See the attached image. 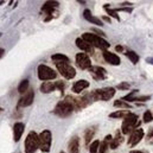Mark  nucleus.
<instances>
[{"instance_id": "f257e3e1", "label": "nucleus", "mask_w": 153, "mask_h": 153, "mask_svg": "<svg viewBox=\"0 0 153 153\" xmlns=\"http://www.w3.org/2000/svg\"><path fill=\"white\" fill-rule=\"evenodd\" d=\"M82 38L84 39L85 42H88L93 48H97V49L103 50V51L108 50L109 46H111V44L103 38V37H100V36H97L95 33H91V32L83 33L82 35Z\"/></svg>"}, {"instance_id": "f03ea898", "label": "nucleus", "mask_w": 153, "mask_h": 153, "mask_svg": "<svg viewBox=\"0 0 153 153\" xmlns=\"http://www.w3.org/2000/svg\"><path fill=\"white\" fill-rule=\"evenodd\" d=\"M138 120H139L138 115L129 113L123 119V122H122V126H121V133L126 135V134H131L133 131H135L137 126L139 125Z\"/></svg>"}, {"instance_id": "7ed1b4c3", "label": "nucleus", "mask_w": 153, "mask_h": 153, "mask_svg": "<svg viewBox=\"0 0 153 153\" xmlns=\"http://www.w3.org/2000/svg\"><path fill=\"white\" fill-rule=\"evenodd\" d=\"M94 101H109L115 94V88L106 87L102 89H96L90 93Z\"/></svg>"}, {"instance_id": "20e7f679", "label": "nucleus", "mask_w": 153, "mask_h": 153, "mask_svg": "<svg viewBox=\"0 0 153 153\" xmlns=\"http://www.w3.org/2000/svg\"><path fill=\"white\" fill-rule=\"evenodd\" d=\"M74 111H75L74 106L69 101H67L64 99V100L59 101L56 105V107L53 109V113L57 115V116H59V117H67V116H69V115L71 114Z\"/></svg>"}, {"instance_id": "39448f33", "label": "nucleus", "mask_w": 153, "mask_h": 153, "mask_svg": "<svg viewBox=\"0 0 153 153\" xmlns=\"http://www.w3.org/2000/svg\"><path fill=\"white\" fill-rule=\"evenodd\" d=\"M37 75H38V78L40 81L49 82V81H52L57 77V73L45 64H39L38 68H37Z\"/></svg>"}, {"instance_id": "423d86ee", "label": "nucleus", "mask_w": 153, "mask_h": 153, "mask_svg": "<svg viewBox=\"0 0 153 153\" xmlns=\"http://www.w3.org/2000/svg\"><path fill=\"white\" fill-rule=\"evenodd\" d=\"M39 135V149L44 153L50 152L51 150V143H52V134L49 129H44L40 132Z\"/></svg>"}, {"instance_id": "0eeeda50", "label": "nucleus", "mask_w": 153, "mask_h": 153, "mask_svg": "<svg viewBox=\"0 0 153 153\" xmlns=\"http://www.w3.org/2000/svg\"><path fill=\"white\" fill-rule=\"evenodd\" d=\"M39 149V135L36 132H30L25 139V153H35Z\"/></svg>"}, {"instance_id": "6e6552de", "label": "nucleus", "mask_w": 153, "mask_h": 153, "mask_svg": "<svg viewBox=\"0 0 153 153\" xmlns=\"http://www.w3.org/2000/svg\"><path fill=\"white\" fill-rule=\"evenodd\" d=\"M55 64H56V68L58 69L59 74L63 77L71 79L76 76V69L74 67H71L69 63H55Z\"/></svg>"}, {"instance_id": "1a4fd4ad", "label": "nucleus", "mask_w": 153, "mask_h": 153, "mask_svg": "<svg viewBox=\"0 0 153 153\" xmlns=\"http://www.w3.org/2000/svg\"><path fill=\"white\" fill-rule=\"evenodd\" d=\"M76 65L81 70H88L91 67V59L85 52H78L76 55Z\"/></svg>"}, {"instance_id": "9d476101", "label": "nucleus", "mask_w": 153, "mask_h": 153, "mask_svg": "<svg viewBox=\"0 0 153 153\" xmlns=\"http://www.w3.org/2000/svg\"><path fill=\"white\" fill-rule=\"evenodd\" d=\"M33 99H35V91L33 89H29L27 93L24 94V96L20 97V100L18 101V108H24V107H29L32 105L33 102Z\"/></svg>"}, {"instance_id": "9b49d317", "label": "nucleus", "mask_w": 153, "mask_h": 153, "mask_svg": "<svg viewBox=\"0 0 153 153\" xmlns=\"http://www.w3.org/2000/svg\"><path fill=\"white\" fill-rule=\"evenodd\" d=\"M143 138H144V129H143V128H138V129H135V131H133V132L131 133L129 139H128V141H127V145H128L129 147H133V146L138 145V144L141 141Z\"/></svg>"}, {"instance_id": "f8f14e48", "label": "nucleus", "mask_w": 153, "mask_h": 153, "mask_svg": "<svg viewBox=\"0 0 153 153\" xmlns=\"http://www.w3.org/2000/svg\"><path fill=\"white\" fill-rule=\"evenodd\" d=\"M58 1H46L43 6H42V13H46L48 17L45 19V22H49L52 18V13L56 11V8L58 7Z\"/></svg>"}, {"instance_id": "ddd939ff", "label": "nucleus", "mask_w": 153, "mask_h": 153, "mask_svg": "<svg viewBox=\"0 0 153 153\" xmlns=\"http://www.w3.org/2000/svg\"><path fill=\"white\" fill-rule=\"evenodd\" d=\"M88 70L91 74V76L94 77V79L96 81H103L107 77V71L102 67H90Z\"/></svg>"}, {"instance_id": "4468645a", "label": "nucleus", "mask_w": 153, "mask_h": 153, "mask_svg": "<svg viewBox=\"0 0 153 153\" xmlns=\"http://www.w3.org/2000/svg\"><path fill=\"white\" fill-rule=\"evenodd\" d=\"M25 131V125L23 122H16L13 126V139L16 143H18L22 139V135Z\"/></svg>"}, {"instance_id": "2eb2a0df", "label": "nucleus", "mask_w": 153, "mask_h": 153, "mask_svg": "<svg viewBox=\"0 0 153 153\" xmlns=\"http://www.w3.org/2000/svg\"><path fill=\"white\" fill-rule=\"evenodd\" d=\"M102 56H103L105 61H106L107 63L112 64V65H119V64H120V62H121V61H120V57H119V56H116L115 53L111 52V51H108V50L103 51Z\"/></svg>"}, {"instance_id": "dca6fc26", "label": "nucleus", "mask_w": 153, "mask_h": 153, "mask_svg": "<svg viewBox=\"0 0 153 153\" xmlns=\"http://www.w3.org/2000/svg\"><path fill=\"white\" fill-rule=\"evenodd\" d=\"M75 43H76L77 48L79 49V50H82L83 52H88V53H93L94 52V48L88 43V42H85L84 39L82 38V37H79V38H76V40H75Z\"/></svg>"}, {"instance_id": "f3484780", "label": "nucleus", "mask_w": 153, "mask_h": 153, "mask_svg": "<svg viewBox=\"0 0 153 153\" xmlns=\"http://www.w3.org/2000/svg\"><path fill=\"white\" fill-rule=\"evenodd\" d=\"M89 87V82L88 81H85V79H79V81H76L74 84H73V91L75 93V94H79V93H82L85 88H88Z\"/></svg>"}, {"instance_id": "a211bd4d", "label": "nucleus", "mask_w": 153, "mask_h": 153, "mask_svg": "<svg viewBox=\"0 0 153 153\" xmlns=\"http://www.w3.org/2000/svg\"><path fill=\"white\" fill-rule=\"evenodd\" d=\"M83 17H84L89 23H93V24L99 25V26H102V25H103V23H102L97 17H94V16L91 14L90 10H84V12H83Z\"/></svg>"}, {"instance_id": "6ab92c4d", "label": "nucleus", "mask_w": 153, "mask_h": 153, "mask_svg": "<svg viewBox=\"0 0 153 153\" xmlns=\"http://www.w3.org/2000/svg\"><path fill=\"white\" fill-rule=\"evenodd\" d=\"M39 89H40V91H42V93H44V94L52 93L53 90H56V82H52V81L43 82Z\"/></svg>"}, {"instance_id": "aec40b11", "label": "nucleus", "mask_w": 153, "mask_h": 153, "mask_svg": "<svg viewBox=\"0 0 153 153\" xmlns=\"http://www.w3.org/2000/svg\"><path fill=\"white\" fill-rule=\"evenodd\" d=\"M69 153H79V139L77 137H73L68 145Z\"/></svg>"}, {"instance_id": "412c9836", "label": "nucleus", "mask_w": 153, "mask_h": 153, "mask_svg": "<svg viewBox=\"0 0 153 153\" xmlns=\"http://www.w3.org/2000/svg\"><path fill=\"white\" fill-rule=\"evenodd\" d=\"M96 131H97V128H96L95 126L89 127L88 129H85V132H84V143H85V145H87V146L90 144V141H91V139L94 138V135H95Z\"/></svg>"}, {"instance_id": "4be33fe9", "label": "nucleus", "mask_w": 153, "mask_h": 153, "mask_svg": "<svg viewBox=\"0 0 153 153\" xmlns=\"http://www.w3.org/2000/svg\"><path fill=\"white\" fill-rule=\"evenodd\" d=\"M123 141V137L121 135V132L120 131H116V134H115V138L114 139H112V141H111V149H117L120 145H121V143Z\"/></svg>"}, {"instance_id": "5701e85b", "label": "nucleus", "mask_w": 153, "mask_h": 153, "mask_svg": "<svg viewBox=\"0 0 153 153\" xmlns=\"http://www.w3.org/2000/svg\"><path fill=\"white\" fill-rule=\"evenodd\" d=\"M51 59L53 63H69L70 64V59L69 57H67L63 53H55L51 56Z\"/></svg>"}, {"instance_id": "b1692460", "label": "nucleus", "mask_w": 153, "mask_h": 153, "mask_svg": "<svg viewBox=\"0 0 153 153\" xmlns=\"http://www.w3.org/2000/svg\"><path fill=\"white\" fill-rule=\"evenodd\" d=\"M29 88H30V82H29V79H23V81L19 83V85H18V91H19L20 94H25V93L29 91Z\"/></svg>"}, {"instance_id": "393cba45", "label": "nucleus", "mask_w": 153, "mask_h": 153, "mask_svg": "<svg viewBox=\"0 0 153 153\" xmlns=\"http://www.w3.org/2000/svg\"><path fill=\"white\" fill-rule=\"evenodd\" d=\"M126 56H127V58H128L133 64H137V63L139 62V55H138V53H135V52H134V51H132V50L126 51Z\"/></svg>"}, {"instance_id": "a878e982", "label": "nucleus", "mask_w": 153, "mask_h": 153, "mask_svg": "<svg viewBox=\"0 0 153 153\" xmlns=\"http://www.w3.org/2000/svg\"><path fill=\"white\" fill-rule=\"evenodd\" d=\"M128 114H129V112H127V111H116V112L111 113V114H109V117H111V119H121V117L125 119Z\"/></svg>"}, {"instance_id": "bb28decb", "label": "nucleus", "mask_w": 153, "mask_h": 153, "mask_svg": "<svg viewBox=\"0 0 153 153\" xmlns=\"http://www.w3.org/2000/svg\"><path fill=\"white\" fill-rule=\"evenodd\" d=\"M99 149H100V141L95 140L89 145V152L90 153H99Z\"/></svg>"}, {"instance_id": "cd10ccee", "label": "nucleus", "mask_w": 153, "mask_h": 153, "mask_svg": "<svg viewBox=\"0 0 153 153\" xmlns=\"http://www.w3.org/2000/svg\"><path fill=\"white\" fill-rule=\"evenodd\" d=\"M114 106L115 107H121V108H127V109L132 108V106L129 103H127L126 101H123V100H116L114 102Z\"/></svg>"}, {"instance_id": "c85d7f7f", "label": "nucleus", "mask_w": 153, "mask_h": 153, "mask_svg": "<svg viewBox=\"0 0 153 153\" xmlns=\"http://www.w3.org/2000/svg\"><path fill=\"white\" fill-rule=\"evenodd\" d=\"M103 7L107 10V13H108L111 17L115 18L116 20H120V17L117 16V12H116V10H111V6H109V5H105Z\"/></svg>"}, {"instance_id": "c756f323", "label": "nucleus", "mask_w": 153, "mask_h": 153, "mask_svg": "<svg viewBox=\"0 0 153 153\" xmlns=\"http://www.w3.org/2000/svg\"><path fill=\"white\" fill-rule=\"evenodd\" d=\"M143 120L145 123H149V122H152L153 121V114L151 111H146L144 113V116H143Z\"/></svg>"}, {"instance_id": "7c9ffc66", "label": "nucleus", "mask_w": 153, "mask_h": 153, "mask_svg": "<svg viewBox=\"0 0 153 153\" xmlns=\"http://www.w3.org/2000/svg\"><path fill=\"white\" fill-rule=\"evenodd\" d=\"M108 143L107 141H102V143H100V149H99V153H106L107 152V150H108Z\"/></svg>"}, {"instance_id": "2f4dec72", "label": "nucleus", "mask_w": 153, "mask_h": 153, "mask_svg": "<svg viewBox=\"0 0 153 153\" xmlns=\"http://www.w3.org/2000/svg\"><path fill=\"white\" fill-rule=\"evenodd\" d=\"M116 88H117L119 90H127V89L131 88V84H129L128 82H121V83H119V84L116 85Z\"/></svg>"}, {"instance_id": "473e14b6", "label": "nucleus", "mask_w": 153, "mask_h": 153, "mask_svg": "<svg viewBox=\"0 0 153 153\" xmlns=\"http://www.w3.org/2000/svg\"><path fill=\"white\" fill-rule=\"evenodd\" d=\"M64 88H65V85H64V82L63 81H57L56 82V89H58L61 93L64 91Z\"/></svg>"}, {"instance_id": "72a5a7b5", "label": "nucleus", "mask_w": 153, "mask_h": 153, "mask_svg": "<svg viewBox=\"0 0 153 153\" xmlns=\"http://www.w3.org/2000/svg\"><path fill=\"white\" fill-rule=\"evenodd\" d=\"M115 50H116L117 52H121V51H123V48H122L121 45H116V46H115Z\"/></svg>"}, {"instance_id": "f704fd0d", "label": "nucleus", "mask_w": 153, "mask_h": 153, "mask_svg": "<svg viewBox=\"0 0 153 153\" xmlns=\"http://www.w3.org/2000/svg\"><path fill=\"white\" fill-rule=\"evenodd\" d=\"M152 137H153V128H151V129H150V132L147 133V139H151Z\"/></svg>"}, {"instance_id": "c9c22d12", "label": "nucleus", "mask_w": 153, "mask_h": 153, "mask_svg": "<svg viewBox=\"0 0 153 153\" xmlns=\"http://www.w3.org/2000/svg\"><path fill=\"white\" fill-rule=\"evenodd\" d=\"M102 19H103V20H107L108 23H111V18H109V17H106V16H105V17H103Z\"/></svg>"}, {"instance_id": "e433bc0d", "label": "nucleus", "mask_w": 153, "mask_h": 153, "mask_svg": "<svg viewBox=\"0 0 153 153\" xmlns=\"http://www.w3.org/2000/svg\"><path fill=\"white\" fill-rule=\"evenodd\" d=\"M4 52H5V50H4L2 48H0V57H2V56H4Z\"/></svg>"}, {"instance_id": "4c0bfd02", "label": "nucleus", "mask_w": 153, "mask_h": 153, "mask_svg": "<svg viewBox=\"0 0 153 153\" xmlns=\"http://www.w3.org/2000/svg\"><path fill=\"white\" fill-rule=\"evenodd\" d=\"M129 153H145V152H143V151H131Z\"/></svg>"}, {"instance_id": "58836bf2", "label": "nucleus", "mask_w": 153, "mask_h": 153, "mask_svg": "<svg viewBox=\"0 0 153 153\" xmlns=\"http://www.w3.org/2000/svg\"><path fill=\"white\" fill-rule=\"evenodd\" d=\"M147 62H149V63H151V64H153V58H149V59H147Z\"/></svg>"}, {"instance_id": "ea45409f", "label": "nucleus", "mask_w": 153, "mask_h": 153, "mask_svg": "<svg viewBox=\"0 0 153 153\" xmlns=\"http://www.w3.org/2000/svg\"><path fill=\"white\" fill-rule=\"evenodd\" d=\"M1 112H2V108H1V107H0V113H1Z\"/></svg>"}, {"instance_id": "a19ab883", "label": "nucleus", "mask_w": 153, "mask_h": 153, "mask_svg": "<svg viewBox=\"0 0 153 153\" xmlns=\"http://www.w3.org/2000/svg\"><path fill=\"white\" fill-rule=\"evenodd\" d=\"M0 37H1V33H0Z\"/></svg>"}, {"instance_id": "79ce46f5", "label": "nucleus", "mask_w": 153, "mask_h": 153, "mask_svg": "<svg viewBox=\"0 0 153 153\" xmlns=\"http://www.w3.org/2000/svg\"><path fill=\"white\" fill-rule=\"evenodd\" d=\"M61 153H64V152H61Z\"/></svg>"}]
</instances>
